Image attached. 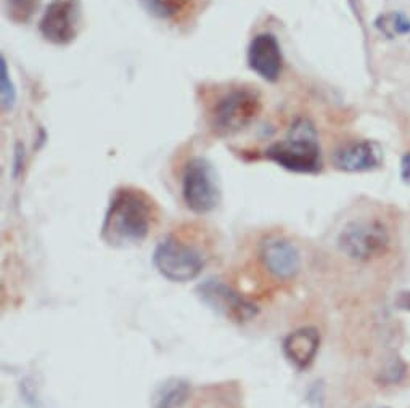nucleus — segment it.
Listing matches in <instances>:
<instances>
[{
	"label": "nucleus",
	"instance_id": "obj_11",
	"mask_svg": "<svg viewBox=\"0 0 410 408\" xmlns=\"http://www.w3.org/2000/svg\"><path fill=\"white\" fill-rule=\"evenodd\" d=\"M203 301L214 311L235 320H248L256 313L253 304H249L240 294L232 291L227 285L218 280H208L199 286Z\"/></svg>",
	"mask_w": 410,
	"mask_h": 408
},
{
	"label": "nucleus",
	"instance_id": "obj_5",
	"mask_svg": "<svg viewBox=\"0 0 410 408\" xmlns=\"http://www.w3.org/2000/svg\"><path fill=\"white\" fill-rule=\"evenodd\" d=\"M153 264L164 278L171 281H192L202 273L204 257L198 247L179 236L169 235L156 246Z\"/></svg>",
	"mask_w": 410,
	"mask_h": 408
},
{
	"label": "nucleus",
	"instance_id": "obj_2",
	"mask_svg": "<svg viewBox=\"0 0 410 408\" xmlns=\"http://www.w3.org/2000/svg\"><path fill=\"white\" fill-rule=\"evenodd\" d=\"M261 111H263V98L256 87H230L218 95L209 106V127L218 136H233L254 122Z\"/></svg>",
	"mask_w": 410,
	"mask_h": 408
},
{
	"label": "nucleus",
	"instance_id": "obj_16",
	"mask_svg": "<svg viewBox=\"0 0 410 408\" xmlns=\"http://www.w3.org/2000/svg\"><path fill=\"white\" fill-rule=\"evenodd\" d=\"M40 0H7V15L15 23H26L38 10Z\"/></svg>",
	"mask_w": 410,
	"mask_h": 408
},
{
	"label": "nucleus",
	"instance_id": "obj_4",
	"mask_svg": "<svg viewBox=\"0 0 410 408\" xmlns=\"http://www.w3.org/2000/svg\"><path fill=\"white\" fill-rule=\"evenodd\" d=\"M336 243L340 251L350 259L370 262L388 251L389 231L382 220L361 217L343 227Z\"/></svg>",
	"mask_w": 410,
	"mask_h": 408
},
{
	"label": "nucleus",
	"instance_id": "obj_1",
	"mask_svg": "<svg viewBox=\"0 0 410 408\" xmlns=\"http://www.w3.org/2000/svg\"><path fill=\"white\" fill-rule=\"evenodd\" d=\"M156 219V206L143 190L117 188L106 209L101 240L115 247L137 245L150 234Z\"/></svg>",
	"mask_w": 410,
	"mask_h": 408
},
{
	"label": "nucleus",
	"instance_id": "obj_7",
	"mask_svg": "<svg viewBox=\"0 0 410 408\" xmlns=\"http://www.w3.org/2000/svg\"><path fill=\"white\" fill-rule=\"evenodd\" d=\"M81 26V0H52L45 8L39 29L45 40L68 45L78 35Z\"/></svg>",
	"mask_w": 410,
	"mask_h": 408
},
{
	"label": "nucleus",
	"instance_id": "obj_10",
	"mask_svg": "<svg viewBox=\"0 0 410 408\" xmlns=\"http://www.w3.org/2000/svg\"><path fill=\"white\" fill-rule=\"evenodd\" d=\"M331 163L343 172H368L380 168L382 149L370 140L347 142L333 152Z\"/></svg>",
	"mask_w": 410,
	"mask_h": 408
},
{
	"label": "nucleus",
	"instance_id": "obj_6",
	"mask_svg": "<svg viewBox=\"0 0 410 408\" xmlns=\"http://www.w3.org/2000/svg\"><path fill=\"white\" fill-rule=\"evenodd\" d=\"M182 198L195 214H208L218 208L220 187L216 169L208 159L195 156L182 175Z\"/></svg>",
	"mask_w": 410,
	"mask_h": 408
},
{
	"label": "nucleus",
	"instance_id": "obj_20",
	"mask_svg": "<svg viewBox=\"0 0 410 408\" xmlns=\"http://www.w3.org/2000/svg\"><path fill=\"white\" fill-rule=\"evenodd\" d=\"M396 306L402 311H409L410 312V291H402L399 293V296L396 299Z\"/></svg>",
	"mask_w": 410,
	"mask_h": 408
},
{
	"label": "nucleus",
	"instance_id": "obj_12",
	"mask_svg": "<svg viewBox=\"0 0 410 408\" xmlns=\"http://www.w3.org/2000/svg\"><path fill=\"white\" fill-rule=\"evenodd\" d=\"M320 345V334L315 328L306 327L290 333L284 341V352L296 368H307L314 361Z\"/></svg>",
	"mask_w": 410,
	"mask_h": 408
},
{
	"label": "nucleus",
	"instance_id": "obj_3",
	"mask_svg": "<svg viewBox=\"0 0 410 408\" xmlns=\"http://www.w3.org/2000/svg\"><path fill=\"white\" fill-rule=\"evenodd\" d=\"M317 131L309 120L300 117L288 137L270 145L265 152L270 161L296 174H315L322 169V154Z\"/></svg>",
	"mask_w": 410,
	"mask_h": 408
},
{
	"label": "nucleus",
	"instance_id": "obj_17",
	"mask_svg": "<svg viewBox=\"0 0 410 408\" xmlns=\"http://www.w3.org/2000/svg\"><path fill=\"white\" fill-rule=\"evenodd\" d=\"M407 366L399 357H393L391 360L386 361V365L382 370V383L386 386H393L401 383L406 378Z\"/></svg>",
	"mask_w": 410,
	"mask_h": 408
},
{
	"label": "nucleus",
	"instance_id": "obj_15",
	"mask_svg": "<svg viewBox=\"0 0 410 408\" xmlns=\"http://www.w3.org/2000/svg\"><path fill=\"white\" fill-rule=\"evenodd\" d=\"M375 28L388 39L402 38L410 34V18L401 12L384 13L377 18Z\"/></svg>",
	"mask_w": 410,
	"mask_h": 408
},
{
	"label": "nucleus",
	"instance_id": "obj_19",
	"mask_svg": "<svg viewBox=\"0 0 410 408\" xmlns=\"http://www.w3.org/2000/svg\"><path fill=\"white\" fill-rule=\"evenodd\" d=\"M401 179L404 183H410V152L401 159Z\"/></svg>",
	"mask_w": 410,
	"mask_h": 408
},
{
	"label": "nucleus",
	"instance_id": "obj_9",
	"mask_svg": "<svg viewBox=\"0 0 410 408\" xmlns=\"http://www.w3.org/2000/svg\"><path fill=\"white\" fill-rule=\"evenodd\" d=\"M261 261L265 270L279 280H291L301 268L300 250L285 238L265 241L261 247Z\"/></svg>",
	"mask_w": 410,
	"mask_h": 408
},
{
	"label": "nucleus",
	"instance_id": "obj_14",
	"mask_svg": "<svg viewBox=\"0 0 410 408\" xmlns=\"http://www.w3.org/2000/svg\"><path fill=\"white\" fill-rule=\"evenodd\" d=\"M190 397V386L183 380H167L153 395L155 408H181Z\"/></svg>",
	"mask_w": 410,
	"mask_h": 408
},
{
	"label": "nucleus",
	"instance_id": "obj_13",
	"mask_svg": "<svg viewBox=\"0 0 410 408\" xmlns=\"http://www.w3.org/2000/svg\"><path fill=\"white\" fill-rule=\"evenodd\" d=\"M147 12L163 22L179 24L190 17L195 0H140Z\"/></svg>",
	"mask_w": 410,
	"mask_h": 408
},
{
	"label": "nucleus",
	"instance_id": "obj_8",
	"mask_svg": "<svg viewBox=\"0 0 410 408\" xmlns=\"http://www.w3.org/2000/svg\"><path fill=\"white\" fill-rule=\"evenodd\" d=\"M248 66L259 77L275 82L280 77L284 58L280 44L274 34L261 33L251 40L248 47Z\"/></svg>",
	"mask_w": 410,
	"mask_h": 408
},
{
	"label": "nucleus",
	"instance_id": "obj_18",
	"mask_svg": "<svg viewBox=\"0 0 410 408\" xmlns=\"http://www.w3.org/2000/svg\"><path fill=\"white\" fill-rule=\"evenodd\" d=\"M0 85H2V106L5 111H10L17 101V89H15L12 79L8 76L7 63L2 56L0 60Z\"/></svg>",
	"mask_w": 410,
	"mask_h": 408
}]
</instances>
